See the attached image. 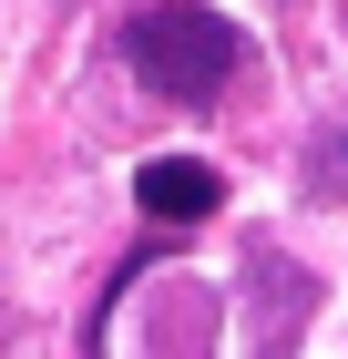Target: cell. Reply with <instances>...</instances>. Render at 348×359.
<instances>
[{"mask_svg": "<svg viewBox=\"0 0 348 359\" xmlns=\"http://www.w3.org/2000/svg\"><path fill=\"white\" fill-rule=\"evenodd\" d=\"M123 52H134V72L164 93V103H215V93L236 83V21L225 11H195V0H154V11H134V31H123Z\"/></svg>", "mask_w": 348, "mask_h": 359, "instance_id": "obj_1", "label": "cell"}, {"mask_svg": "<svg viewBox=\"0 0 348 359\" xmlns=\"http://www.w3.org/2000/svg\"><path fill=\"white\" fill-rule=\"evenodd\" d=\"M134 205H144L154 226H205L215 205H225V175L195 165V154H154V165L134 175Z\"/></svg>", "mask_w": 348, "mask_h": 359, "instance_id": "obj_2", "label": "cell"}, {"mask_svg": "<svg viewBox=\"0 0 348 359\" xmlns=\"http://www.w3.org/2000/svg\"><path fill=\"white\" fill-rule=\"evenodd\" d=\"M297 175H307L318 205H348V123H328V134L307 144V165H297Z\"/></svg>", "mask_w": 348, "mask_h": 359, "instance_id": "obj_3", "label": "cell"}]
</instances>
